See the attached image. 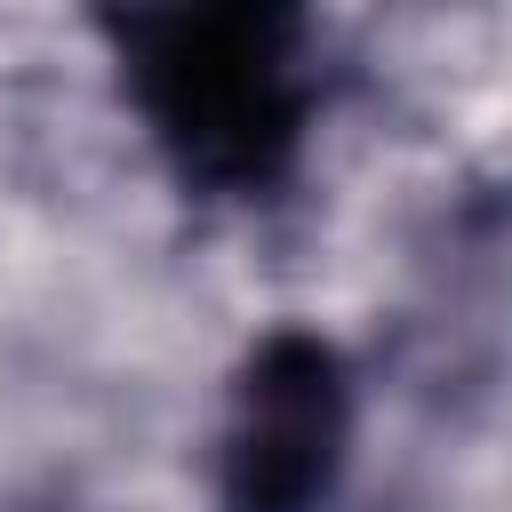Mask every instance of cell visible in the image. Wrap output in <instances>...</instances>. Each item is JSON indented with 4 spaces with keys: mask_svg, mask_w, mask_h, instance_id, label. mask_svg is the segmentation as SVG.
Wrapping results in <instances>:
<instances>
[{
    "mask_svg": "<svg viewBox=\"0 0 512 512\" xmlns=\"http://www.w3.org/2000/svg\"><path fill=\"white\" fill-rule=\"evenodd\" d=\"M128 88L168 160L208 192H256L304 136L296 24L256 8H168L120 24Z\"/></svg>",
    "mask_w": 512,
    "mask_h": 512,
    "instance_id": "cell-1",
    "label": "cell"
},
{
    "mask_svg": "<svg viewBox=\"0 0 512 512\" xmlns=\"http://www.w3.org/2000/svg\"><path fill=\"white\" fill-rule=\"evenodd\" d=\"M344 456V368L320 336H264L224 432L232 512H312Z\"/></svg>",
    "mask_w": 512,
    "mask_h": 512,
    "instance_id": "cell-2",
    "label": "cell"
}]
</instances>
